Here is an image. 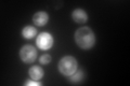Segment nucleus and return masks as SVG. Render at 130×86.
Returning <instances> with one entry per match:
<instances>
[{"mask_svg": "<svg viewBox=\"0 0 130 86\" xmlns=\"http://www.w3.org/2000/svg\"><path fill=\"white\" fill-rule=\"evenodd\" d=\"M75 42L83 50H90L95 44V35L89 27H80L75 32Z\"/></svg>", "mask_w": 130, "mask_h": 86, "instance_id": "obj_1", "label": "nucleus"}, {"mask_svg": "<svg viewBox=\"0 0 130 86\" xmlns=\"http://www.w3.org/2000/svg\"><path fill=\"white\" fill-rule=\"evenodd\" d=\"M58 68H59V71L61 74H63L64 76H71L78 69V63H77L75 57L64 56L59 61Z\"/></svg>", "mask_w": 130, "mask_h": 86, "instance_id": "obj_2", "label": "nucleus"}, {"mask_svg": "<svg viewBox=\"0 0 130 86\" xmlns=\"http://www.w3.org/2000/svg\"><path fill=\"white\" fill-rule=\"evenodd\" d=\"M37 50L29 44H26L21 47L20 50V58L23 63L25 64H31L37 59Z\"/></svg>", "mask_w": 130, "mask_h": 86, "instance_id": "obj_3", "label": "nucleus"}, {"mask_svg": "<svg viewBox=\"0 0 130 86\" xmlns=\"http://www.w3.org/2000/svg\"><path fill=\"white\" fill-rule=\"evenodd\" d=\"M36 44L37 46L42 51H48L53 46L54 44V38L49 32H41L37 36L36 39Z\"/></svg>", "mask_w": 130, "mask_h": 86, "instance_id": "obj_4", "label": "nucleus"}, {"mask_svg": "<svg viewBox=\"0 0 130 86\" xmlns=\"http://www.w3.org/2000/svg\"><path fill=\"white\" fill-rule=\"evenodd\" d=\"M49 22V14L46 11H39L37 13H35L32 16V23L36 26L42 27Z\"/></svg>", "mask_w": 130, "mask_h": 86, "instance_id": "obj_5", "label": "nucleus"}, {"mask_svg": "<svg viewBox=\"0 0 130 86\" xmlns=\"http://www.w3.org/2000/svg\"><path fill=\"white\" fill-rule=\"evenodd\" d=\"M72 18L77 24H85L88 20V14L84 9L78 8V9H75L72 12Z\"/></svg>", "mask_w": 130, "mask_h": 86, "instance_id": "obj_6", "label": "nucleus"}, {"mask_svg": "<svg viewBox=\"0 0 130 86\" xmlns=\"http://www.w3.org/2000/svg\"><path fill=\"white\" fill-rule=\"evenodd\" d=\"M28 74H29V77L32 80H36V81H39L40 79L43 77L44 74V71L41 67L39 66H32L30 67V69L28 70Z\"/></svg>", "mask_w": 130, "mask_h": 86, "instance_id": "obj_7", "label": "nucleus"}, {"mask_svg": "<svg viewBox=\"0 0 130 86\" xmlns=\"http://www.w3.org/2000/svg\"><path fill=\"white\" fill-rule=\"evenodd\" d=\"M21 34H22L23 38L29 40L37 36V29H36V27H34V26H25L22 29Z\"/></svg>", "mask_w": 130, "mask_h": 86, "instance_id": "obj_8", "label": "nucleus"}, {"mask_svg": "<svg viewBox=\"0 0 130 86\" xmlns=\"http://www.w3.org/2000/svg\"><path fill=\"white\" fill-rule=\"evenodd\" d=\"M83 79H84V71L81 70H77L74 74L70 76V81L72 83H79L80 81H83Z\"/></svg>", "mask_w": 130, "mask_h": 86, "instance_id": "obj_9", "label": "nucleus"}, {"mask_svg": "<svg viewBox=\"0 0 130 86\" xmlns=\"http://www.w3.org/2000/svg\"><path fill=\"white\" fill-rule=\"evenodd\" d=\"M51 56L49 55V54H43L40 56V58H39V61H40V64L41 65H48V64H50L51 63Z\"/></svg>", "mask_w": 130, "mask_h": 86, "instance_id": "obj_10", "label": "nucleus"}, {"mask_svg": "<svg viewBox=\"0 0 130 86\" xmlns=\"http://www.w3.org/2000/svg\"><path fill=\"white\" fill-rule=\"evenodd\" d=\"M25 86H41V83L36 80H28L25 82Z\"/></svg>", "mask_w": 130, "mask_h": 86, "instance_id": "obj_11", "label": "nucleus"}]
</instances>
